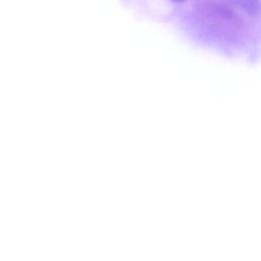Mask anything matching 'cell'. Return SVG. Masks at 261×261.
Listing matches in <instances>:
<instances>
[{
	"mask_svg": "<svg viewBox=\"0 0 261 261\" xmlns=\"http://www.w3.org/2000/svg\"><path fill=\"white\" fill-rule=\"evenodd\" d=\"M207 4L204 14L207 16V19L211 24H215L220 28L226 27L228 29H234L238 27V18L229 8L220 5L219 3L212 2Z\"/></svg>",
	"mask_w": 261,
	"mask_h": 261,
	"instance_id": "obj_1",
	"label": "cell"
},
{
	"mask_svg": "<svg viewBox=\"0 0 261 261\" xmlns=\"http://www.w3.org/2000/svg\"><path fill=\"white\" fill-rule=\"evenodd\" d=\"M176 1H181V0H176Z\"/></svg>",
	"mask_w": 261,
	"mask_h": 261,
	"instance_id": "obj_2",
	"label": "cell"
}]
</instances>
